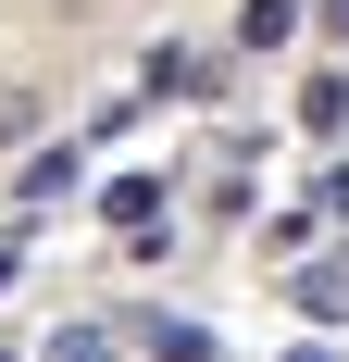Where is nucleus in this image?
<instances>
[{
  "label": "nucleus",
  "mask_w": 349,
  "mask_h": 362,
  "mask_svg": "<svg viewBox=\"0 0 349 362\" xmlns=\"http://www.w3.org/2000/svg\"><path fill=\"white\" fill-rule=\"evenodd\" d=\"M138 100H225V63L187 50V37H162V50H138Z\"/></svg>",
  "instance_id": "nucleus-1"
},
{
  "label": "nucleus",
  "mask_w": 349,
  "mask_h": 362,
  "mask_svg": "<svg viewBox=\"0 0 349 362\" xmlns=\"http://www.w3.org/2000/svg\"><path fill=\"white\" fill-rule=\"evenodd\" d=\"M300 37V0H237V50L262 63V50H287Z\"/></svg>",
  "instance_id": "nucleus-7"
},
{
  "label": "nucleus",
  "mask_w": 349,
  "mask_h": 362,
  "mask_svg": "<svg viewBox=\"0 0 349 362\" xmlns=\"http://www.w3.org/2000/svg\"><path fill=\"white\" fill-rule=\"evenodd\" d=\"M75 187H88V150H75V138H37L25 175H13V213H50V200H75Z\"/></svg>",
  "instance_id": "nucleus-2"
},
{
  "label": "nucleus",
  "mask_w": 349,
  "mask_h": 362,
  "mask_svg": "<svg viewBox=\"0 0 349 362\" xmlns=\"http://www.w3.org/2000/svg\"><path fill=\"white\" fill-rule=\"evenodd\" d=\"M287 112H300V138H337V125H349V63H312Z\"/></svg>",
  "instance_id": "nucleus-4"
},
{
  "label": "nucleus",
  "mask_w": 349,
  "mask_h": 362,
  "mask_svg": "<svg viewBox=\"0 0 349 362\" xmlns=\"http://www.w3.org/2000/svg\"><path fill=\"white\" fill-rule=\"evenodd\" d=\"M287 300H300L312 325H349V262H300V275H287Z\"/></svg>",
  "instance_id": "nucleus-6"
},
{
  "label": "nucleus",
  "mask_w": 349,
  "mask_h": 362,
  "mask_svg": "<svg viewBox=\"0 0 349 362\" xmlns=\"http://www.w3.org/2000/svg\"><path fill=\"white\" fill-rule=\"evenodd\" d=\"M138 350H150V362H225L200 313H150V325H138Z\"/></svg>",
  "instance_id": "nucleus-5"
},
{
  "label": "nucleus",
  "mask_w": 349,
  "mask_h": 362,
  "mask_svg": "<svg viewBox=\"0 0 349 362\" xmlns=\"http://www.w3.org/2000/svg\"><path fill=\"white\" fill-rule=\"evenodd\" d=\"M37 138V88H0V150H25Z\"/></svg>",
  "instance_id": "nucleus-9"
},
{
  "label": "nucleus",
  "mask_w": 349,
  "mask_h": 362,
  "mask_svg": "<svg viewBox=\"0 0 349 362\" xmlns=\"http://www.w3.org/2000/svg\"><path fill=\"white\" fill-rule=\"evenodd\" d=\"M324 37H337V50H349V0H324Z\"/></svg>",
  "instance_id": "nucleus-12"
},
{
  "label": "nucleus",
  "mask_w": 349,
  "mask_h": 362,
  "mask_svg": "<svg viewBox=\"0 0 349 362\" xmlns=\"http://www.w3.org/2000/svg\"><path fill=\"white\" fill-rule=\"evenodd\" d=\"M13 275H25V250H13V238H0V288H13Z\"/></svg>",
  "instance_id": "nucleus-13"
},
{
  "label": "nucleus",
  "mask_w": 349,
  "mask_h": 362,
  "mask_svg": "<svg viewBox=\"0 0 349 362\" xmlns=\"http://www.w3.org/2000/svg\"><path fill=\"white\" fill-rule=\"evenodd\" d=\"M162 200H174V175H162V163H125V175H100V225H125V238H138V225H174Z\"/></svg>",
  "instance_id": "nucleus-3"
},
{
  "label": "nucleus",
  "mask_w": 349,
  "mask_h": 362,
  "mask_svg": "<svg viewBox=\"0 0 349 362\" xmlns=\"http://www.w3.org/2000/svg\"><path fill=\"white\" fill-rule=\"evenodd\" d=\"M312 200H324V213H349V163H324V175H312Z\"/></svg>",
  "instance_id": "nucleus-10"
},
{
  "label": "nucleus",
  "mask_w": 349,
  "mask_h": 362,
  "mask_svg": "<svg viewBox=\"0 0 349 362\" xmlns=\"http://www.w3.org/2000/svg\"><path fill=\"white\" fill-rule=\"evenodd\" d=\"M275 362H349V350H337V337H287Z\"/></svg>",
  "instance_id": "nucleus-11"
},
{
  "label": "nucleus",
  "mask_w": 349,
  "mask_h": 362,
  "mask_svg": "<svg viewBox=\"0 0 349 362\" xmlns=\"http://www.w3.org/2000/svg\"><path fill=\"white\" fill-rule=\"evenodd\" d=\"M25 362H112V325H88V313H75V325H50Z\"/></svg>",
  "instance_id": "nucleus-8"
}]
</instances>
